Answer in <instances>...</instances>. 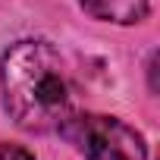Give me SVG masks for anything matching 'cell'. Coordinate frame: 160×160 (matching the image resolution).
I'll list each match as a JSON object with an SVG mask.
<instances>
[{"label":"cell","mask_w":160,"mask_h":160,"mask_svg":"<svg viewBox=\"0 0 160 160\" xmlns=\"http://www.w3.org/2000/svg\"><path fill=\"white\" fill-rule=\"evenodd\" d=\"M0 160H35L22 144H0Z\"/></svg>","instance_id":"obj_4"},{"label":"cell","mask_w":160,"mask_h":160,"mask_svg":"<svg viewBox=\"0 0 160 160\" xmlns=\"http://www.w3.org/2000/svg\"><path fill=\"white\" fill-rule=\"evenodd\" d=\"M60 132L85 154V160H148L144 138L116 116H69Z\"/></svg>","instance_id":"obj_2"},{"label":"cell","mask_w":160,"mask_h":160,"mask_svg":"<svg viewBox=\"0 0 160 160\" xmlns=\"http://www.w3.org/2000/svg\"><path fill=\"white\" fill-rule=\"evenodd\" d=\"M3 104L16 126L28 132L63 129L72 110L60 53L47 41H16L0 60Z\"/></svg>","instance_id":"obj_1"},{"label":"cell","mask_w":160,"mask_h":160,"mask_svg":"<svg viewBox=\"0 0 160 160\" xmlns=\"http://www.w3.org/2000/svg\"><path fill=\"white\" fill-rule=\"evenodd\" d=\"M91 19L113 25H135L148 16V0H78Z\"/></svg>","instance_id":"obj_3"}]
</instances>
